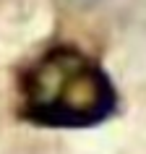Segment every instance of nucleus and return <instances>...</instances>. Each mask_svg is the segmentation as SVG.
Wrapping results in <instances>:
<instances>
[{"instance_id":"f257e3e1","label":"nucleus","mask_w":146,"mask_h":154,"mask_svg":"<svg viewBox=\"0 0 146 154\" xmlns=\"http://www.w3.org/2000/svg\"><path fill=\"white\" fill-rule=\"evenodd\" d=\"M24 110L32 120L55 128H89L115 110L107 73L76 47H55L26 71Z\"/></svg>"},{"instance_id":"f03ea898","label":"nucleus","mask_w":146,"mask_h":154,"mask_svg":"<svg viewBox=\"0 0 146 154\" xmlns=\"http://www.w3.org/2000/svg\"><path fill=\"white\" fill-rule=\"evenodd\" d=\"M50 0H11L0 8V55H16L52 29Z\"/></svg>"},{"instance_id":"7ed1b4c3","label":"nucleus","mask_w":146,"mask_h":154,"mask_svg":"<svg viewBox=\"0 0 146 154\" xmlns=\"http://www.w3.org/2000/svg\"><path fill=\"white\" fill-rule=\"evenodd\" d=\"M76 3H81V5H89V3H97V0H76Z\"/></svg>"}]
</instances>
